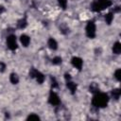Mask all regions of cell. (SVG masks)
<instances>
[{
    "mask_svg": "<svg viewBox=\"0 0 121 121\" xmlns=\"http://www.w3.org/2000/svg\"><path fill=\"white\" fill-rule=\"evenodd\" d=\"M109 102V96L105 93H97L92 99V104L95 108H104Z\"/></svg>",
    "mask_w": 121,
    "mask_h": 121,
    "instance_id": "obj_1",
    "label": "cell"
},
{
    "mask_svg": "<svg viewBox=\"0 0 121 121\" xmlns=\"http://www.w3.org/2000/svg\"><path fill=\"white\" fill-rule=\"evenodd\" d=\"M86 35L91 39L95 37V25L93 21L88 22L86 26Z\"/></svg>",
    "mask_w": 121,
    "mask_h": 121,
    "instance_id": "obj_2",
    "label": "cell"
},
{
    "mask_svg": "<svg viewBox=\"0 0 121 121\" xmlns=\"http://www.w3.org/2000/svg\"><path fill=\"white\" fill-rule=\"evenodd\" d=\"M48 102H49L51 105H53V106H58V105H60V100L59 95H58L56 93H54L53 91H51V92H50V94H49Z\"/></svg>",
    "mask_w": 121,
    "mask_h": 121,
    "instance_id": "obj_3",
    "label": "cell"
},
{
    "mask_svg": "<svg viewBox=\"0 0 121 121\" xmlns=\"http://www.w3.org/2000/svg\"><path fill=\"white\" fill-rule=\"evenodd\" d=\"M7 45L10 50H15L17 48V42L16 37L14 35H9L7 38Z\"/></svg>",
    "mask_w": 121,
    "mask_h": 121,
    "instance_id": "obj_4",
    "label": "cell"
},
{
    "mask_svg": "<svg viewBox=\"0 0 121 121\" xmlns=\"http://www.w3.org/2000/svg\"><path fill=\"white\" fill-rule=\"evenodd\" d=\"M95 2L97 3L100 10H102L104 9H107V8H109V7H111L112 5L111 0H96Z\"/></svg>",
    "mask_w": 121,
    "mask_h": 121,
    "instance_id": "obj_5",
    "label": "cell"
},
{
    "mask_svg": "<svg viewBox=\"0 0 121 121\" xmlns=\"http://www.w3.org/2000/svg\"><path fill=\"white\" fill-rule=\"evenodd\" d=\"M71 62H72L73 66H74V67H76V68H77V69H78V70H80V69H81L82 64H83L82 60H81L80 58H78V57H73V58H72V60H71Z\"/></svg>",
    "mask_w": 121,
    "mask_h": 121,
    "instance_id": "obj_6",
    "label": "cell"
},
{
    "mask_svg": "<svg viewBox=\"0 0 121 121\" xmlns=\"http://www.w3.org/2000/svg\"><path fill=\"white\" fill-rule=\"evenodd\" d=\"M20 41H21L22 44L26 47V46L29 44V43H30V38H29L27 35L23 34V35H21V37H20Z\"/></svg>",
    "mask_w": 121,
    "mask_h": 121,
    "instance_id": "obj_7",
    "label": "cell"
},
{
    "mask_svg": "<svg viewBox=\"0 0 121 121\" xmlns=\"http://www.w3.org/2000/svg\"><path fill=\"white\" fill-rule=\"evenodd\" d=\"M89 91H90L91 93H93V94H97V93L99 92V86H98L95 82H93V83H91L90 86H89Z\"/></svg>",
    "mask_w": 121,
    "mask_h": 121,
    "instance_id": "obj_8",
    "label": "cell"
},
{
    "mask_svg": "<svg viewBox=\"0 0 121 121\" xmlns=\"http://www.w3.org/2000/svg\"><path fill=\"white\" fill-rule=\"evenodd\" d=\"M48 46H49V48H51L52 50H56L57 48H58V43L56 42V40L55 39H53V38H50L49 40H48Z\"/></svg>",
    "mask_w": 121,
    "mask_h": 121,
    "instance_id": "obj_9",
    "label": "cell"
},
{
    "mask_svg": "<svg viewBox=\"0 0 121 121\" xmlns=\"http://www.w3.org/2000/svg\"><path fill=\"white\" fill-rule=\"evenodd\" d=\"M112 52L114 54H120L121 53V43L119 42H116L112 46Z\"/></svg>",
    "mask_w": 121,
    "mask_h": 121,
    "instance_id": "obj_10",
    "label": "cell"
},
{
    "mask_svg": "<svg viewBox=\"0 0 121 121\" xmlns=\"http://www.w3.org/2000/svg\"><path fill=\"white\" fill-rule=\"evenodd\" d=\"M35 78H36V79H37V82L40 83V84L43 83V80H44V76H43V74L41 73V72H39V71H36Z\"/></svg>",
    "mask_w": 121,
    "mask_h": 121,
    "instance_id": "obj_11",
    "label": "cell"
},
{
    "mask_svg": "<svg viewBox=\"0 0 121 121\" xmlns=\"http://www.w3.org/2000/svg\"><path fill=\"white\" fill-rule=\"evenodd\" d=\"M66 86L68 87V89L71 91L72 94H75V92H76V90H77V84H76V83H74V82H72V81L69 80V81H67Z\"/></svg>",
    "mask_w": 121,
    "mask_h": 121,
    "instance_id": "obj_12",
    "label": "cell"
},
{
    "mask_svg": "<svg viewBox=\"0 0 121 121\" xmlns=\"http://www.w3.org/2000/svg\"><path fill=\"white\" fill-rule=\"evenodd\" d=\"M9 80L12 84H17L19 82V78L15 73H11L9 76Z\"/></svg>",
    "mask_w": 121,
    "mask_h": 121,
    "instance_id": "obj_13",
    "label": "cell"
},
{
    "mask_svg": "<svg viewBox=\"0 0 121 121\" xmlns=\"http://www.w3.org/2000/svg\"><path fill=\"white\" fill-rule=\"evenodd\" d=\"M26 25H27V22H26V20L25 18L20 19V20L18 21V23H17V26H18L19 28H21V29L25 28V27L26 26Z\"/></svg>",
    "mask_w": 121,
    "mask_h": 121,
    "instance_id": "obj_14",
    "label": "cell"
},
{
    "mask_svg": "<svg viewBox=\"0 0 121 121\" xmlns=\"http://www.w3.org/2000/svg\"><path fill=\"white\" fill-rule=\"evenodd\" d=\"M112 19H113V14H112V12H109L108 14L105 15V21H106V23H107L108 25H111Z\"/></svg>",
    "mask_w": 121,
    "mask_h": 121,
    "instance_id": "obj_15",
    "label": "cell"
},
{
    "mask_svg": "<svg viewBox=\"0 0 121 121\" xmlns=\"http://www.w3.org/2000/svg\"><path fill=\"white\" fill-rule=\"evenodd\" d=\"M120 95H121V92L119 89H113L112 91V95L113 96L114 99H118L120 97Z\"/></svg>",
    "mask_w": 121,
    "mask_h": 121,
    "instance_id": "obj_16",
    "label": "cell"
},
{
    "mask_svg": "<svg viewBox=\"0 0 121 121\" xmlns=\"http://www.w3.org/2000/svg\"><path fill=\"white\" fill-rule=\"evenodd\" d=\"M52 63H53V64H56V65L60 64V63H61V58H60V57H55V58H53Z\"/></svg>",
    "mask_w": 121,
    "mask_h": 121,
    "instance_id": "obj_17",
    "label": "cell"
},
{
    "mask_svg": "<svg viewBox=\"0 0 121 121\" xmlns=\"http://www.w3.org/2000/svg\"><path fill=\"white\" fill-rule=\"evenodd\" d=\"M58 2H59V4H60V6L63 9H66V7H67V0H58Z\"/></svg>",
    "mask_w": 121,
    "mask_h": 121,
    "instance_id": "obj_18",
    "label": "cell"
},
{
    "mask_svg": "<svg viewBox=\"0 0 121 121\" xmlns=\"http://www.w3.org/2000/svg\"><path fill=\"white\" fill-rule=\"evenodd\" d=\"M27 120H40V117L38 115L32 113V114H30V115L27 116Z\"/></svg>",
    "mask_w": 121,
    "mask_h": 121,
    "instance_id": "obj_19",
    "label": "cell"
},
{
    "mask_svg": "<svg viewBox=\"0 0 121 121\" xmlns=\"http://www.w3.org/2000/svg\"><path fill=\"white\" fill-rule=\"evenodd\" d=\"M51 86L53 87V88H57L59 85H58V81L56 80V78H53V77H51Z\"/></svg>",
    "mask_w": 121,
    "mask_h": 121,
    "instance_id": "obj_20",
    "label": "cell"
},
{
    "mask_svg": "<svg viewBox=\"0 0 121 121\" xmlns=\"http://www.w3.org/2000/svg\"><path fill=\"white\" fill-rule=\"evenodd\" d=\"M120 76H121V70L120 69H117L116 71H115V73H114V78L119 81L120 80Z\"/></svg>",
    "mask_w": 121,
    "mask_h": 121,
    "instance_id": "obj_21",
    "label": "cell"
},
{
    "mask_svg": "<svg viewBox=\"0 0 121 121\" xmlns=\"http://www.w3.org/2000/svg\"><path fill=\"white\" fill-rule=\"evenodd\" d=\"M36 69H34V68H32L30 71H29V77L30 78H35V74H36Z\"/></svg>",
    "mask_w": 121,
    "mask_h": 121,
    "instance_id": "obj_22",
    "label": "cell"
},
{
    "mask_svg": "<svg viewBox=\"0 0 121 121\" xmlns=\"http://www.w3.org/2000/svg\"><path fill=\"white\" fill-rule=\"evenodd\" d=\"M5 70H6V64L1 61L0 62V72L3 73V72H5Z\"/></svg>",
    "mask_w": 121,
    "mask_h": 121,
    "instance_id": "obj_23",
    "label": "cell"
},
{
    "mask_svg": "<svg viewBox=\"0 0 121 121\" xmlns=\"http://www.w3.org/2000/svg\"><path fill=\"white\" fill-rule=\"evenodd\" d=\"M64 78L66 79V81L71 80V77H70V75H69V74H65V75H64Z\"/></svg>",
    "mask_w": 121,
    "mask_h": 121,
    "instance_id": "obj_24",
    "label": "cell"
},
{
    "mask_svg": "<svg viewBox=\"0 0 121 121\" xmlns=\"http://www.w3.org/2000/svg\"><path fill=\"white\" fill-rule=\"evenodd\" d=\"M4 11H5V8H4L3 6H0V14L3 13Z\"/></svg>",
    "mask_w": 121,
    "mask_h": 121,
    "instance_id": "obj_25",
    "label": "cell"
}]
</instances>
